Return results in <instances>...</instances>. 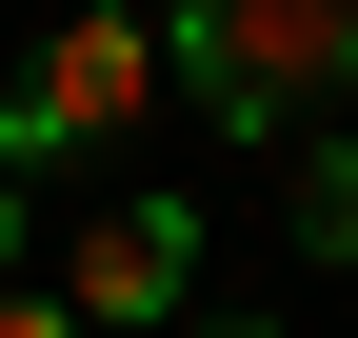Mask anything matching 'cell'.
<instances>
[{"mask_svg":"<svg viewBox=\"0 0 358 338\" xmlns=\"http://www.w3.org/2000/svg\"><path fill=\"white\" fill-rule=\"evenodd\" d=\"M159 80L199 119H239V140H299L319 100H358V0H179Z\"/></svg>","mask_w":358,"mask_h":338,"instance_id":"obj_1","label":"cell"},{"mask_svg":"<svg viewBox=\"0 0 358 338\" xmlns=\"http://www.w3.org/2000/svg\"><path fill=\"white\" fill-rule=\"evenodd\" d=\"M140 100H159V20H140V0H80V20L20 60V100H0V159H80V140H120Z\"/></svg>","mask_w":358,"mask_h":338,"instance_id":"obj_2","label":"cell"},{"mask_svg":"<svg viewBox=\"0 0 358 338\" xmlns=\"http://www.w3.org/2000/svg\"><path fill=\"white\" fill-rule=\"evenodd\" d=\"M179 279H199V219L179 199H100L80 219V338L100 318H179Z\"/></svg>","mask_w":358,"mask_h":338,"instance_id":"obj_3","label":"cell"},{"mask_svg":"<svg viewBox=\"0 0 358 338\" xmlns=\"http://www.w3.org/2000/svg\"><path fill=\"white\" fill-rule=\"evenodd\" d=\"M299 239H319V259H358V140L299 159Z\"/></svg>","mask_w":358,"mask_h":338,"instance_id":"obj_4","label":"cell"},{"mask_svg":"<svg viewBox=\"0 0 358 338\" xmlns=\"http://www.w3.org/2000/svg\"><path fill=\"white\" fill-rule=\"evenodd\" d=\"M0 338H80V299H20V279H0Z\"/></svg>","mask_w":358,"mask_h":338,"instance_id":"obj_5","label":"cell"},{"mask_svg":"<svg viewBox=\"0 0 358 338\" xmlns=\"http://www.w3.org/2000/svg\"><path fill=\"white\" fill-rule=\"evenodd\" d=\"M0 279H20V159H0Z\"/></svg>","mask_w":358,"mask_h":338,"instance_id":"obj_6","label":"cell"},{"mask_svg":"<svg viewBox=\"0 0 358 338\" xmlns=\"http://www.w3.org/2000/svg\"><path fill=\"white\" fill-rule=\"evenodd\" d=\"M239 338H259V318H239Z\"/></svg>","mask_w":358,"mask_h":338,"instance_id":"obj_7","label":"cell"}]
</instances>
